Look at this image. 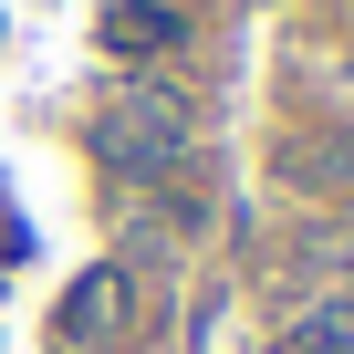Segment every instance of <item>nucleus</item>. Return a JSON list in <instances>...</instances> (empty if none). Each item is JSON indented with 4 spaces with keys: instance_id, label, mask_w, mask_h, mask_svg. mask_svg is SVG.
<instances>
[{
    "instance_id": "1",
    "label": "nucleus",
    "mask_w": 354,
    "mask_h": 354,
    "mask_svg": "<svg viewBox=\"0 0 354 354\" xmlns=\"http://www.w3.org/2000/svg\"><path fill=\"white\" fill-rule=\"evenodd\" d=\"M188 94H177V84H136L115 115H104V156L115 167H136V177H167L177 156H188Z\"/></svg>"
},
{
    "instance_id": "3",
    "label": "nucleus",
    "mask_w": 354,
    "mask_h": 354,
    "mask_svg": "<svg viewBox=\"0 0 354 354\" xmlns=\"http://www.w3.org/2000/svg\"><path fill=\"white\" fill-rule=\"evenodd\" d=\"M104 32H115V53H167V42H177V11H156V0H125Z\"/></svg>"
},
{
    "instance_id": "2",
    "label": "nucleus",
    "mask_w": 354,
    "mask_h": 354,
    "mask_svg": "<svg viewBox=\"0 0 354 354\" xmlns=\"http://www.w3.org/2000/svg\"><path fill=\"white\" fill-rule=\"evenodd\" d=\"M292 354H354V302H313V313H292Z\"/></svg>"
}]
</instances>
